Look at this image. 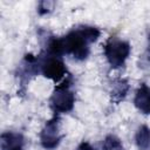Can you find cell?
I'll return each mask as SVG.
<instances>
[{
	"label": "cell",
	"mask_w": 150,
	"mask_h": 150,
	"mask_svg": "<svg viewBox=\"0 0 150 150\" xmlns=\"http://www.w3.org/2000/svg\"><path fill=\"white\" fill-rule=\"evenodd\" d=\"M38 74H40L39 56H35L30 53L26 54L16 68V77L19 79L21 89H26L30 80Z\"/></svg>",
	"instance_id": "obj_6"
},
{
	"label": "cell",
	"mask_w": 150,
	"mask_h": 150,
	"mask_svg": "<svg viewBox=\"0 0 150 150\" xmlns=\"http://www.w3.org/2000/svg\"><path fill=\"white\" fill-rule=\"evenodd\" d=\"M100 35L101 32L97 27L81 25L61 38H48L45 50L60 56L70 55L76 61H84L90 54V45L96 42Z\"/></svg>",
	"instance_id": "obj_1"
},
{
	"label": "cell",
	"mask_w": 150,
	"mask_h": 150,
	"mask_svg": "<svg viewBox=\"0 0 150 150\" xmlns=\"http://www.w3.org/2000/svg\"><path fill=\"white\" fill-rule=\"evenodd\" d=\"M134 105L143 115H150V86L142 82L134 97Z\"/></svg>",
	"instance_id": "obj_8"
},
{
	"label": "cell",
	"mask_w": 150,
	"mask_h": 150,
	"mask_svg": "<svg viewBox=\"0 0 150 150\" xmlns=\"http://www.w3.org/2000/svg\"><path fill=\"white\" fill-rule=\"evenodd\" d=\"M131 53V45L129 41L120 39L117 36H110L107 39L103 46V54L111 69L122 68Z\"/></svg>",
	"instance_id": "obj_3"
},
{
	"label": "cell",
	"mask_w": 150,
	"mask_h": 150,
	"mask_svg": "<svg viewBox=\"0 0 150 150\" xmlns=\"http://www.w3.org/2000/svg\"><path fill=\"white\" fill-rule=\"evenodd\" d=\"M39 138L41 146L46 150H54L60 145L63 135L61 134V120L59 115H54L45 123L39 134Z\"/></svg>",
	"instance_id": "obj_5"
},
{
	"label": "cell",
	"mask_w": 150,
	"mask_h": 150,
	"mask_svg": "<svg viewBox=\"0 0 150 150\" xmlns=\"http://www.w3.org/2000/svg\"><path fill=\"white\" fill-rule=\"evenodd\" d=\"M73 79L68 75L62 82H60L53 90L49 97L50 109L55 112V115L66 114L73 110L75 105V93L71 89Z\"/></svg>",
	"instance_id": "obj_2"
},
{
	"label": "cell",
	"mask_w": 150,
	"mask_h": 150,
	"mask_svg": "<svg viewBox=\"0 0 150 150\" xmlns=\"http://www.w3.org/2000/svg\"><path fill=\"white\" fill-rule=\"evenodd\" d=\"M129 90H130V84L127 79H123V77L115 79L111 83V89H110L111 102H114L115 104H118L127 97Z\"/></svg>",
	"instance_id": "obj_9"
},
{
	"label": "cell",
	"mask_w": 150,
	"mask_h": 150,
	"mask_svg": "<svg viewBox=\"0 0 150 150\" xmlns=\"http://www.w3.org/2000/svg\"><path fill=\"white\" fill-rule=\"evenodd\" d=\"M74 150H96L89 142H81L77 146H76V149H74Z\"/></svg>",
	"instance_id": "obj_13"
},
{
	"label": "cell",
	"mask_w": 150,
	"mask_h": 150,
	"mask_svg": "<svg viewBox=\"0 0 150 150\" xmlns=\"http://www.w3.org/2000/svg\"><path fill=\"white\" fill-rule=\"evenodd\" d=\"M0 144L2 150H25L26 141L21 132L4 131L0 136Z\"/></svg>",
	"instance_id": "obj_7"
},
{
	"label": "cell",
	"mask_w": 150,
	"mask_h": 150,
	"mask_svg": "<svg viewBox=\"0 0 150 150\" xmlns=\"http://www.w3.org/2000/svg\"><path fill=\"white\" fill-rule=\"evenodd\" d=\"M56 2L55 1H50V0H42L39 1L38 4V14L39 15H46L49 14L54 11Z\"/></svg>",
	"instance_id": "obj_12"
},
{
	"label": "cell",
	"mask_w": 150,
	"mask_h": 150,
	"mask_svg": "<svg viewBox=\"0 0 150 150\" xmlns=\"http://www.w3.org/2000/svg\"><path fill=\"white\" fill-rule=\"evenodd\" d=\"M102 149L103 150H125L122 141L114 134H109L104 137Z\"/></svg>",
	"instance_id": "obj_11"
},
{
	"label": "cell",
	"mask_w": 150,
	"mask_h": 150,
	"mask_svg": "<svg viewBox=\"0 0 150 150\" xmlns=\"http://www.w3.org/2000/svg\"><path fill=\"white\" fill-rule=\"evenodd\" d=\"M135 143L138 150H150V128L146 124L139 125L136 130Z\"/></svg>",
	"instance_id": "obj_10"
},
{
	"label": "cell",
	"mask_w": 150,
	"mask_h": 150,
	"mask_svg": "<svg viewBox=\"0 0 150 150\" xmlns=\"http://www.w3.org/2000/svg\"><path fill=\"white\" fill-rule=\"evenodd\" d=\"M39 56L40 74L55 83L62 82L68 76V69L63 61V56L43 50Z\"/></svg>",
	"instance_id": "obj_4"
},
{
	"label": "cell",
	"mask_w": 150,
	"mask_h": 150,
	"mask_svg": "<svg viewBox=\"0 0 150 150\" xmlns=\"http://www.w3.org/2000/svg\"><path fill=\"white\" fill-rule=\"evenodd\" d=\"M146 59H148V61L150 62V36H149V40H148V47H146Z\"/></svg>",
	"instance_id": "obj_14"
}]
</instances>
